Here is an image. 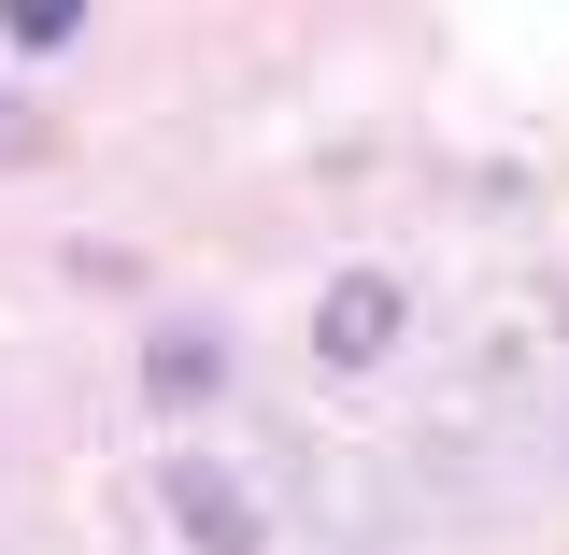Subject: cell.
I'll return each instance as SVG.
<instances>
[{"mask_svg": "<svg viewBox=\"0 0 569 555\" xmlns=\"http://www.w3.org/2000/svg\"><path fill=\"white\" fill-rule=\"evenodd\" d=\"M385 343H399V285L385 271H342L328 299H313V356H328V370H370Z\"/></svg>", "mask_w": 569, "mask_h": 555, "instance_id": "7a4b0ae2", "label": "cell"}, {"mask_svg": "<svg viewBox=\"0 0 569 555\" xmlns=\"http://www.w3.org/2000/svg\"><path fill=\"white\" fill-rule=\"evenodd\" d=\"M0 157H43V115H29L14 86H0Z\"/></svg>", "mask_w": 569, "mask_h": 555, "instance_id": "277c9868", "label": "cell"}, {"mask_svg": "<svg viewBox=\"0 0 569 555\" xmlns=\"http://www.w3.org/2000/svg\"><path fill=\"white\" fill-rule=\"evenodd\" d=\"M157 498H171V527H186L200 555H257V498L228 485L213 456H171V470H157Z\"/></svg>", "mask_w": 569, "mask_h": 555, "instance_id": "6da1fadb", "label": "cell"}, {"mask_svg": "<svg viewBox=\"0 0 569 555\" xmlns=\"http://www.w3.org/2000/svg\"><path fill=\"white\" fill-rule=\"evenodd\" d=\"M142 385L186 414V399H213V328H157V356H142Z\"/></svg>", "mask_w": 569, "mask_h": 555, "instance_id": "3957f363", "label": "cell"}]
</instances>
